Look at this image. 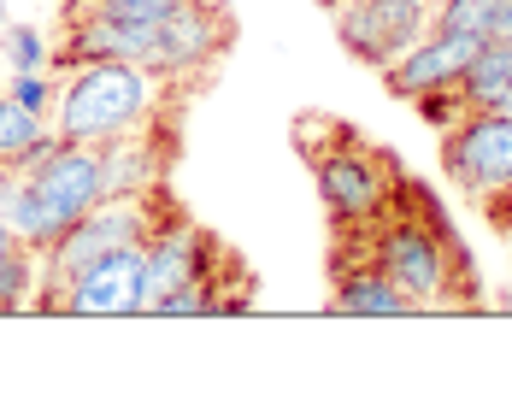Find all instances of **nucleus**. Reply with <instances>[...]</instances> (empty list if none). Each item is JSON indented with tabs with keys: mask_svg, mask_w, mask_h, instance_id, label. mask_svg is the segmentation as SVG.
<instances>
[{
	"mask_svg": "<svg viewBox=\"0 0 512 412\" xmlns=\"http://www.w3.org/2000/svg\"><path fill=\"white\" fill-rule=\"evenodd\" d=\"M354 242L365 248V259H371L418 312H436V307L465 301L460 295L465 283L477 289V265L465 259L454 224L430 206V195H418L412 183H401L395 206H389L365 236H354Z\"/></svg>",
	"mask_w": 512,
	"mask_h": 412,
	"instance_id": "f257e3e1",
	"label": "nucleus"
},
{
	"mask_svg": "<svg viewBox=\"0 0 512 412\" xmlns=\"http://www.w3.org/2000/svg\"><path fill=\"white\" fill-rule=\"evenodd\" d=\"M171 83L154 77L136 59H83L59 71V95H53V130L65 142H112L130 136L142 124L165 118Z\"/></svg>",
	"mask_w": 512,
	"mask_h": 412,
	"instance_id": "f03ea898",
	"label": "nucleus"
},
{
	"mask_svg": "<svg viewBox=\"0 0 512 412\" xmlns=\"http://www.w3.org/2000/svg\"><path fill=\"white\" fill-rule=\"evenodd\" d=\"M106 195V159L95 142H59L36 171H18L12 201H6V224L24 248H48L53 236H65L89 206Z\"/></svg>",
	"mask_w": 512,
	"mask_h": 412,
	"instance_id": "7ed1b4c3",
	"label": "nucleus"
},
{
	"mask_svg": "<svg viewBox=\"0 0 512 412\" xmlns=\"http://www.w3.org/2000/svg\"><path fill=\"white\" fill-rule=\"evenodd\" d=\"M301 154L312 165V183H318V201H324V218L336 224V236H365L401 195V171L395 159L371 142H359L348 124L330 118V148L318 142H301Z\"/></svg>",
	"mask_w": 512,
	"mask_h": 412,
	"instance_id": "20e7f679",
	"label": "nucleus"
},
{
	"mask_svg": "<svg viewBox=\"0 0 512 412\" xmlns=\"http://www.w3.org/2000/svg\"><path fill=\"white\" fill-rule=\"evenodd\" d=\"M236 42V24H230V6L224 0H189L177 6L171 18L154 24V48H148V71L165 83H195L206 77L224 48Z\"/></svg>",
	"mask_w": 512,
	"mask_h": 412,
	"instance_id": "39448f33",
	"label": "nucleus"
},
{
	"mask_svg": "<svg viewBox=\"0 0 512 412\" xmlns=\"http://www.w3.org/2000/svg\"><path fill=\"white\" fill-rule=\"evenodd\" d=\"M442 171L471 201L512 189V112H465L442 130Z\"/></svg>",
	"mask_w": 512,
	"mask_h": 412,
	"instance_id": "423d86ee",
	"label": "nucleus"
},
{
	"mask_svg": "<svg viewBox=\"0 0 512 412\" xmlns=\"http://www.w3.org/2000/svg\"><path fill=\"white\" fill-rule=\"evenodd\" d=\"M430 30V0H336V36L377 77Z\"/></svg>",
	"mask_w": 512,
	"mask_h": 412,
	"instance_id": "0eeeda50",
	"label": "nucleus"
},
{
	"mask_svg": "<svg viewBox=\"0 0 512 412\" xmlns=\"http://www.w3.org/2000/svg\"><path fill=\"white\" fill-rule=\"evenodd\" d=\"M218 254H224V242H218V236H206L195 218L165 212V218H159V230L142 242V318H154V307L171 295V289L201 283L206 271L218 265Z\"/></svg>",
	"mask_w": 512,
	"mask_h": 412,
	"instance_id": "6e6552de",
	"label": "nucleus"
},
{
	"mask_svg": "<svg viewBox=\"0 0 512 412\" xmlns=\"http://www.w3.org/2000/svg\"><path fill=\"white\" fill-rule=\"evenodd\" d=\"M48 312H65V318H142V242L89 259L53 295Z\"/></svg>",
	"mask_w": 512,
	"mask_h": 412,
	"instance_id": "1a4fd4ad",
	"label": "nucleus"
},
{
	"mask_svg": "<svg viewBox=\"0 0 512 412\" xmlns=\"http://www.w3.org/2000/svg\"><path fill=\"white\" fill-rule=\"evenodd\" d=\"M483 36H465V30H424V42H412L389 71V95L395 101H424V95H442V89H460L465 65L477 59Z\"/></svg>",
	"mask_w": 512,
	"mask_h": 412,
	"instance_id": "9d476101",
	"label": "nucleus"
},
{
	"mask_svg": "<svg viewBox=\"0 0 512 412\" xmlns=\"http://www.w3.org/2000/svg\"><path fill=\"white\" fill-rule=\"evenodd\" d=\"M171 124L154 118L130 136H112L101 142V159H106V195H148V189H165L171 177Z\"/></svg>",
	"mask_w": 512,
	"mask_h": 412,
	"instance_id": "9b49d317",
	"label": "nucleus"
},
{
	"mask_svg": "<svg viewBox=\"0 0 512 412\" xmlns=\"http://www.w3.org/2000/svg\"><path fill=\"white\" fill-rule=\"evenodd\" d=\"M336 283H330V312H348V318H412V301L365 259L354 236H342V248H336V271H330Z\"/></svg>",
	"mask_w": 512,
	"mask_h": 412,
	"instance_id": "f8f14e48",
	"label": "nucleus"
},
{
	"mask_svg": "<svg viewBox=\"0 0 512 412\" xmlns=\"http://www.w3.org/2000/svg\"><path fill=\"white\" fill-rule=\"evenodd\" d=\"M189 0H65V24L71 18H118V24H159Z\"/></svg>",
	"mask_w": 512,
	"mask_h": 412,
	"instance_id": "ddd939ff",
	"label": "nucleus"
},
{
	"mask_svg": "<svg viewBox=\"0 0 512 412\" xmlns=\"http://www.w3.org/2000/svg\"><path fill=\"white\" fill-rule=\"evenodd\" d=\"M0 65L6 71H53V42L36 24H0Z\"/></svg>",
	"mask_w": 512,
	"mask_h": 412,
	"instance_id": "4468645a",
	"label": "nucleus"
},
{
	"mask_svg": "<svg viewBox=\"0 0 512 412\" xmlns=\"http://www.w3.org/2000/svg\"><path fill=\"white\" fill-rule=\"evenodd\" d=\"M42 130H53L42 112H30L24 101H12V95L0 89V165H12V159L42 136Z\"/></svg>",
	"mask_w": 512,
	"mask_h": 412,
	"instance_id": "2eb2a0df",
	"label": "nucleus"
},
{
	"mask_svg": "<svg viewBox=\"0 0 512 412\" xmlns=\"http://www.w3.org/2000/svg\"><path fill=\"white\" fill-rule=\"evenodd\" d=\"M12 101H24L30 112H42L53 118V95H59V77L53 71H12V89H6Z\"/></svg>",
	"mask_w": 512,
	"mask_h": 412,
	"instance_id": "dca6fc26",
	"label": "nucleus"
},
{
	"mask_svg": "<svg viewBox=\"0 0 512 412\" xmlns=\"http://www.w3.org/2000/svg\"><path fill=\"white\" fill-rule=\"evenodd\" d=\"M483 42H507V48H512V0H489V24H483Z\"/></svg>",
	"mask_w": 512,
	"mask_h": 412,
	"instance_id": "f3484780",
	"label": "nucleus"
},
{
	"mask_svg": "<svg viewBox=\"0 0 512 412\" xmlns=\"http://www.w3.org/2000/svg\"><path fill=\"white\" fill-rule=\"evenodd\" d=\"M483 206V218L501 230V236H512V189H501V195H489V201H477Z\"/></svg>",
	"mask_w": 512,
	"mask_h": 412,
	"instance_id": "a211bd4d",
	"label": "nucleus"
},
{
	"mask_svg": "<svg viewBox=\"0 0 512 412\" xmlns=\"http://www.w3.org/2000/svg\"><path fill=\"white\" fill-rule=\"evenodd\" d=\"M12 248H18V236H12V224H6V212H0V265H6Z\"/></svg>",
	"mask_w": 512,
	"mask_h": 412,
	"instance_id": "6ab92c4d",
	"label": "nucleus"
},
{
	"mask_svg": "<svg viewBox=\"0 0 512 412\" xmlns=\"http://www.w3.org/2000/svg\"><path fill=\"white\" fill-rule=\"evenodd\" d=\"M0 24H12V12H6V0H0Z\"/></svg>",
	"mask_w": 512,
	"mask_h": 412,
	"instance_id": "aec40b11",
	"label": "nucleus"
},
{
	"mask_svg": "<svg viewBox=\"0 0 512 412\" xmlns=\"http://www.w3.org/2000/svg\"><path fill=\"white\" fill-rule=\"evenodd\" d=\"M324 6H336V0H324Z\"/></svg>",
	"mask_w": 512,
	"mask_h": 412,
	"instance_id": "412c9836",
	"label": "nucleus"
}]
</instances>
